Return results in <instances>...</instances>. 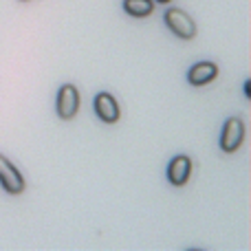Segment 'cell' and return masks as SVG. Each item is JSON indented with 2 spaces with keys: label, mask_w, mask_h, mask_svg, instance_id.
<instances>
[{
  "label": "cell",
  "mask_w": 251,
  "mask_h": 251,
  "mask_svg": "<svg viewBox=\"0 0 251 251\" xmlns=\"http://www.w3.org/2000/svg\"><path fill=\"white\" fill-rule=\"evenodd\" d=\"M20 2H26V0H20Z\"/></svg>",
  "instance_id": "cell-11"
},
{
  "label": "cell",
  "mask_w": 251,
  "mask_h": 251,
  "mask_svg": "<svg viewBox=\"0 0 251 251\" xmlns=\"http://www.w3.org/2000/svg\"><path fill=\"white\" fill-rule=\"evenodd\" d=\"M218 75V66L214 62H199L187 71V82L192 86H205V84L214 82Z\"/></svg>",
  "instance_id": "cell-7"
},
{
  "label": "cell",
  "mask_w": 251,
  "mask_h": 251,
  "mask_svg": "<svg viewBox=\"0 0 251 251\" xmlns=\"http://www.w3.org/2000/svg\"><path fill=\"white\" fill-rule=\"evenodd\" d=\"M156 2H161V4H168V2H170V0H156Z\"/></svg>",
  "instance_id": "cell-10"
},
{
  "label": "cell",
  "mask_w": 251,
  "mask_h": 251,
  "mask_svg": "<svg viewBox=\"0 0 251 251\" xmlns=\"http://www.w3.org/2000/svg\"><path fill=\"white\" fill-rule=\"evenodd\" d=\"M245 95L251 97V79H247V82H245Z\"/></svg>",
  "instance_id": "cell-9"
},
{
  "label": "cell",
  "mask_w": 251,
  "mask_h": 251,
  "mask_svg": "<svg viewBox=\"0 0 251 251\" xmlns=\"http://www.w3.org/2000/svg\"><path fill=\"white\" fill-rule=\"evenodd\" d=\"M163 20H165V25H168V29L172 31L176 38L192 40L196 35L194 20H192L185 11H181V9H168V11H165V16H163Z\"/></svg>",
  "instance_id": "cell-1"
},
{
  "label": "cell",
  "mask_w": 251,
  "mask_h": 251,
  "mask_svg": "<svg viewBox=\"0 0 251 251\" xmlns=\"http://www.w3.org/2000/svg\"><path fill=\"white\" fill-rule=\"evenodd\" d=\"M190 174H192L190 156L178 154V156H174V159L170 161V165H168V181L172 183L174 187H183V185H185L187 178H190Z\"/></svg>",
  "instance_id": "cell-5"
},
{
  "label": "cell",
  "mask_w": 251,
  "mask_h": 251,
  "mask_svg": "<svg viewBox=\"0 0 251 251\" xmlns=\"http://www.w3.org/2000/svg\"><path fill=\"white\" fill-rule=\"evenodd\" d=\"M245 141V122L240 117L227 119L223 126L221 134V150L223 152H236Z\"/></svg>",
  "instance_id": "cell-3"
},
{
  "label": "cell",
  "mask_w": 251,
  "mask_h": 251,
  "mask_svg": "<svg viewBox=\"0 0 251 251\" xmlns=\"http://www.w3.org/2000/svg\"><path fill=\"white\" fill-rule=\"evenodd\" d=\"M95 113L104 124H115L119 119V106L110 93H100L95 97Z\"/></svg>",
  "instance_id": "cell-6"
},
{
  "label": "cell",
  "mask_w": 251,
  "mask_h": 251,
  "mask_svg": "<svg viewBox=\"0 0 251 251\" xmlns=\"http://www.w3.org/2000/svg\"><path fill=\"white\" fill-rule=\"evenodd\" d=\"M77 108H79V91L73 84H62L60 91H57V100H55L57 117L69 122V119H73L77 115Z\"/></svg>",
  "instance_id": "cell-2"
},
{
  "label": "cell",
  "mask_w": 251,
  "mask_h": 251,
  "mask_svg": "<svg viewBox=\"0 0 251 251\" xmlns=\"http://www.w3.org/2000/svg\"><path fill=\"white\" fill-rule=\"evenodd\" d=\"M124 11L134 18H148L154 11L152 0H124Z\"/></svg>",
  "instance_id": "cell-8"
},
{
  "label": "cell",
  "mask_w": 251,
  "mask_h": 251,
  "mask_svg": "<svg viewBox=\"0 0 251 251\" xmlns=\"http://www.w3.org/2000/svg\"><path fill=\"white\" fill-rule=\"evenodd\" d=\"M0 185L9 194H22L25 192V176L16 170V165L0 154Z\"/></svg>",
  "instance_id": "cell-4"
}]
</instances>
